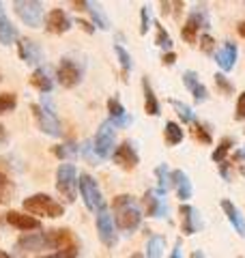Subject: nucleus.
Masks as SVG:
<instances>
[{
    "mask_svg": "<svg viewBox=\"0 0 245 258\" xmlns=\"http://www.w3.org/2000/svg\"><path fill=\"white\" fill-rule=\"evenodd\" d=\"M112 209H114V220H116V226L120 230L125 232H134L138 226L142 224V213L138 205L134 203V196L129 194H120V196L114 198L112 203Z\"/></svg>",
    "mask_w": 245,
    "mask_h": 258,
    "instance_id": "f257e3e1",
    "label": "nucleus"
},
{
    "mask_svg": "<svg viewBox=\"0 0 245 258\" xmlns=\"http://www.w3.org/2000/svg\"><path fill=\"white\" fill-rule=\"evenodd\" d=\"M24 211L30 215H39V217H63L65 215V207L60 203H56L54 198H50L47 194H32L24 200Z\"/></svg>",
    "mask_w": 245,
    "mask_h": 258,
    "instance_id": "f03ea898",
    "label": "nucleus"
},
{
    "mask_svg": "<svg viewBox=\"0 0 245 258\" xmlns=\"http://www.w3.org/2000/svg\"><path fill=\"white\" fill-rule=\"evenodd\" d=\"M30 110H32V114H35V118H37V125H39L41 132L47 134V136H54V138H60L63 136L60 123H58V118H56L52 106L47 103L45 95H43V103H32Z\"/></svg>",
    "mask_w": 245,
    "mask_h": 258,
    "instance_id": "7ed1b4c3",
    "label": "nucleus"
},
{
    "mask_svg": "<svg viewBox=\"0 0 245 258\" xmlns=\"http://www.w3.org/2000/svg\"><path fill=\"white\" fill-rule=\"evenodd\" d=\"M56 189L67 203H76L78 196V174H76V166L65 161L56 170Z\"/></svg>",
    "mask_w": 245,
    "mask_h": 258,
    "instance_id": "20e7f679",
    "label": "nucleus"
},
{
    "mask_svg": "<svg viewBox=\"0 0 245 258\" xmlns=\"http://www.w3.org/2000/svg\"><path fill=\"white\" fill-rule=\"evenodd\" d=\"M78 187H80L82 198H84V205L88 207V211L99 213L101 209H105L101 189H99V185H97V181L93 179L91 174H84V172H82V174L78 176Z\"/></svg>",
    "mask_w": 245,
    "mask_h": 258,
    "instance_id": "39448f33",
    "label": "nucleus"
},
{
    "mask_svg": "<svg viewBox=\"0 0 245 258\" xmlns=\"http://www.w3.org/2000/svg\"><path fill=\"white\" fill-rule=\"evenodd\" d=\"M112 120H103L101 127L97 129V136L93 140V149H95V155L99 159H108L114 155V138H116V132H114Z\"/></svg>",
    "mask_w": 245,
    "mask_h": 258,
    "instance_id": "423d86ee",
    "label": "nucleus"
},
{
    "mask_svg": "<svg viewBox=\"0 0 245 258\" xmlns=\"http://www.w3.org/2000/svg\"><path fill=\"white\" fill-rule=\"evenodd\" d=\"M13 9L18 18L30 28H39L43 22V5L39 0H15Z\"/></svg>",
    "mask_w": 245,
    "mask_h": 258,
    "instance_id": "0eeeda50",
    "label": "nucleus"
},
{
    "mask_svg": "<svg viewBox=\"0 0 245 258\" xmlns=\"http://www.w3.org/2000/svg\"><path fill=\"white\" fill-rule=\"evenodd\" d=\"M200 28H209V18H207V7H196V9L190 13V18L183 24L181 28V37L187 43H196L198 41V32Z\"/></svg>",
    "mask_w": 245,
    "mask_h": 258,
    "instance_id": "6e6552de",
    "label": "nucleus"
},
{
    "mask_svg": "<svg viewBox=\"0 0 245 258\" xmlns=\"http://www.w3.org/2000/svg\"><path fill=\"white\" fill-rule=\"evenodd\" d=\"M56 78H58V82H60L63 88H73V86L80 84L82 71L71 58H63L60 64H58V69H56Z\"/></svg>",
    "mask_w": 245,
    "mask_h": 258,
    "instance_id": "1a4fd4ad",
    "label": "nucleus"
},
{
    "mask_svg": "<svg viewBox=\"0 0 245 258\" xmlns=\"http://www.w3.org/2000/svg\"><path fill=\"white\" fill-rule=\"evenodd\" d=\"M97 232H99V237L101 241L108 247H114L116 245V228H114V220H112V215L108 209H101L99 213H97Z\"/></svg>",
    "mask_w": 245,
    "mask_h": 258,
    "instance_id": "9d476101",
    "label": "nucleus"
},
{
    "mask_svg": "<svg viewBox=\"0 0 245 258\" xmlns=\"http://www.w3.org/2000/svg\"><path fill=\"white\" fill-rule=\"evenodd\" d=\"M112 159H114V164L122 168V170H134V168L138 166V161H140V157H138V153H136L132 142H122L120 147H116Z\"/></svg>",
    "mask_w": 245,
    "mask_h": 258,
    "instance_id": "9b49d317",
    "label": "nucleus"
},
{
    "mask_svg": "<svg viewBox=\"0 0 245 258\" xmlns=\"http://www.w3.org/2000/svg\"><path fill=\"white\" fill-rule=\"evenodd\" d=\"M18 247L22 252H41V249H50V239L47 232H28L18 239Z\"/></svg>",
    "mask_w": 245,
    "mask_h": 258,
    "instance_id": "f8f14e48",
    "label": "nucleus"
},
{
    "mask_svg": "<svg viewBox=\"0 0 245 258\" xmlns=\"http://www.w3.org/2000/svg\"><path fill=\"white\" fill-rule=\"evenodd\" d=\"M18 54H20V58L26 62V64H39L41 60H43V50L39 47V43H35L28 37H22L20 39Z\"/></svg>",
    "mask_w": 245,
    "mask_h": 258,
    "instance_id": "ddd939ff",
    "label": "nucleus"
},
{
    "mask_svg": "<svg viewBox=\"0 0 245 258\" xmlns=\"http://www.w3.org/2000/svg\"><path fill=\"white\" fill-rule=\"evenodd\" d=\"M71 18L63 9H52L50 13L45 15V28L54 32V35H63V32H67L71 28Z\"/></svg>",
    "mask_w": 245,
    "mask_h": 258,
    "instance_id": "4468645a",
    "label": "nucleus"
},
{
    "mask_svg": "<svg viewBox=\"0 0 245 258\" xmlns=\"http://www.w3.org/2000/svg\"><path fill=\"white\" fill-rule=\"evenodd\" d=\"M7 224L13 226V228L18 230H39L41 228V222L37 220V217H32L30 213H22V211H9L7 213Z\"/></svg>",
    "mask_w": 245,
    "mask_h": 258,
    "instance_id": "2eb2a0df",
    "label": "nucleus"
},
{
    "mask_svg": "<svg viewBox=\"0 0 245 258\" xmlns=\"http://www.w3.org/2000/svg\"><path fill=\"white\" fill-rule=\"evenodd\" d=\"M181 226H183V235H187V237L196 235L198 228L202 226L198 209H194L190 205H181Z\"/></svg>",
    "mask_w": 245,
    "mask_h": 258,
    "instance_id": "dca6fc26",
    "label": "nucleus"
},
{
    "mask_svg": "<svg viewBox=\"0 0 245 258\" xmlns=\"http://www.w3.org/2000/svg\"><path fill=\"white\" fill-rule=\"evenodd\" d=\"M183 84L187 86V91H190L192 95H194V99H196V103H204L209 99V91H207V86H204L200 80H198V76L194 74V71H185L183 74Z\"/></svg>",
    "mask_w": 245,
    "mask_h": 258,
    "instance_id": "f3484780",
    "label": "nucleus"
},
{
    "mask_svg": "<svg viewBox=\"0 0 245 258\" xmlns=\"http://www.w3.org/2000/svg\"><path fill=\"white\" fill-rule=\"evenodd\" d=\"M142 205L146 209V213L151 217H157V220H163L168 215V205L163 203L161 198L155 196V191H146L142 196Z\"/></svg>",
    "mask_w": 245,
    "mask_h": 258,
    "instance_id": "a211bd4d",
    "label": "nucleus"
},
{
    "mask_svg": "<svg viewBox=\"0 0 245 258\" xmlns=\"http://www.w3.org/2000/svg\"><path fill=\"white\" fill-rule=\"evenodd\" d=\"M76 7H78V9H82V11H88V13H91L95 26H99L101 30H108V28H110V20L105 18V13H103V9H101L99 5L88 3V0H80V3H76Z\"/></svg>",
    "mask_w": 245,
    "mask_h": 258,
    "instance_id": "6ab92c4d",
    "label": "nucleus"
},
{
    "mask_svg": "<svg viewBox=\"0 0 245 258\" xmlns=\"http://www.w3.org/2000/svg\"><path fill=\"white\" fill-rule=\"evenodd\" d=\"M236 54H239V50H236V45H234V43H226L222 50H217V54H215V62L219 64V69H222V71H230V69H234Z\"/></svg>",
    "mask_w": 245,
    "mask_h": 258,
    "instance_id": "aec40b11",
    "label": "nucleus"
},
{
    "mask_svg": "<svg viewBox=\"0 0 245 258\" xmlns=\"http://www.w3.org/2000/svg\"><path fill=\"white\" fill-rule=\"evenodd\" d=\"M30 84L37 88L39 93H50L52 88H54V80H52V76H50V71H47L45 67H39V69H35L30 74Z\"/></svg>",
    "mask_w": 245,
    "mask_h": 258,
    "instance_id": "412c9836",
    "label": "nucleus"
},
{
    "mask_svg": "<svg viewBox=\"0 0 245 258\" xmlns=\"http://www.w3.org/2000/svg\"><path fill=\"white\" fill-rule=\"evenodd\" d=\"M172 187L176 189L178 194V198L183 200H190L192 198V181H190V176H187V172L183 170H172Z\"/></svg>",
    "mask_w": 245,
    "mask_h": 258,
    "instance_id": "4be33fe9",
    "label": "nucleus"
},
{
    "mask_svg": "<svg viewBox=\"0 0 245 258\" xmlns=\"http://www.w3.org/2000/svg\"><path fill=\"white\" fill-rule=\"evenodd\" d=\"M15 39H18V28H15L11 24V20L7 18V13L3 9V3H0V43L11 45Z\"/></svg>",
    "mask_w": 245,
    "mask_h": 258,
    "instance_id": "5701e85b",
    "label": "nucleus"
},
{
    "mask_svg": "<svg viewBox=\"0 0 245 258\" xmlns=\"http://www.w3.org/2000/svg\"><path fill=\"white\" fill-rule=\"evenodd\" d=\"M222 209H224V213L228 217V222L234 226V230L239 232L241 237H245V222H243V217L239 213V209H236L230 200H222Z\"/></svg>",
    "mask_w": 245,
    "mask_h": 258,
    "instance_id": "b1692460",
    "label": "nucleus"
},
{
    "mask_svg": "<svg viewBox=\"0 0 245 258\" xmlns=\"http://www.w3.org/2000/svg\"><path fill=\"white\" fill-rule=\"evenodd\" d=\"M142 91H144V112L149 116H159V101H157V97H155L153 93V88L149 84V80H142Z\"/></svg>",
    "mask_w": 245,
    "mask_h": 258,
    "instance_id": "393cba45",
    "label": "nucleus"
},
{
    "mask_svg": "<svg viewBox=\"0 0 245 258\" xmlns=\"http://www.w3.org/2000/svg\"><path fill=\"white\" fill-rule=\"evenodd\" d=\"M155 176H157V194H166L170 187H172V172L168 170L166 164H161L155 168Z\"/></svg>",
    "mask_w": 245,
    "mask_h": 258,
    "instance_id": "a878e982",
    "label": "nucleus"
},
{
    "mask_svg": "<svg viewBox=\"0 0 245 258\" xmlns=\"http://www.w3.org/2000/svg\"><path fill=\"white\" fill-rule=\"evenodd\" d=\"M163 136H166V142L170 147H176V144L183 142V127L174 123V120H168L166 129H163Z\"/></svg>",
    "mask_w": 245,
    "mask_h": 258,
    "instance_id": "bb28decb",
    "label": "nucleus"
},
{
    "mask_svg": "<svg viewBox=\"0 0 245 258\" xmlns=\"http://www.w3.org/2000/svg\"><path fill=\"white\" fill-rule=\"evenodd\" d=\"M163 249H166V239L159 235H153L146 241V258H161Z\"/></svg>",
    "mask_w": 245,
    "mask_h": 258,
    "instance_id": "cd10ccee",
    "label": "nucleus"
},
{
    "mask_svg": "<svg viewBox=\"0 0 245 258\" xmlns=\"http://www.w3.org/2000/svg\"><path fill=\"white\" fill-rule=\"evenodd\" d=\"M232 147H234V140H232V138H224L222 142L217 144V149L211 153V159H213L215 164H224V159H226L228 153H230Z\"/></svg>",
    "mask_w": 245,
    "mask_h": 258,
    "instance_id": "c85d7f7f",
    "label": "nucleus"
},
{
    "mask_svg": "<svg viewBox=\"0 0 245 258\" xmlns=\"http://www.w3.org/2000/svg\"><path fill=\"white\" fill-rule=\"evenodd\" d=\"M155 28H157V37H155V43H157L161 50H172V37L166 32V28L161 26V24H155Z\"/></svg>",
    "mask_w": 245,
    "mask_h": 258,
    "instance_id": "c756f323",
    "label": "nucleus"
},
{
    "mask_svg": "<svg viewBox=\"0 0 245 258\" xmlns=\"http://www.w3.org/2000/svg\"><path fill=\"white\" fill-rule=\"evenodd\" d=\"M170 103L174 106L176 114L183 118V123H192V120H196V118H194V112H192V108H190V106H185V103L176 101V99H170Z\"/></svg>",
    "mask_w": 245,
    "mask_h": 258,
    "instance_id": "7c9ffc66",
    "label": "nucleus"
},
{
    "mask_svg": "<svg viewBox=\"0 0 245 258\" xmlns=\"http://www.w3.org/2000/svg\"><path fill=\"white\" fill-rule=\"evenodd\" d=\"M114 52H116V56H118V62H120L122 71H125V74H127V71L134 67V60H132V56H129L125 47H122V45H118V43L114 45Z\"/></svg>",
    "mask_w": 245,
    "mask_h": 258,
    "instance_id": "2f4dec72",
    "label": "nucleus"
},
{
    "mask_svg": "<svg viewBox=\"0 0 245 258\" xmlns=\"http://www.w3.org/2000/svg\"><path fill=\"white\" fill-rule=\"evenodd\" d=\"M15 106H18V97H15L13 93H3L0 95V114L11 112Z\"/></svg>",
    "mask_w": 245,
    "mask_h": 258,
    "instance_id": "473e14b6",
    "label": "nucleus"
},
{
    "mask_svg": "<svg viewBox=\"0 0 245 258\" xmlns=\"http://www.w3.org/2000/svg\"><path fill=\"white\" fill-rule=\"evenodd\" d=\"M108 112H110V120H120V118H125V108L120 106V101L118 99H108Z\"/></svg>",
    "mask_w": 245,
    "mask_h": 258,
    "instance_id": "72a5a7b5",
    "label": "nucleus"
},
{
    "mask_svg": "<svg viewBox=\"0 0 245 258\" xmlns=\"http://www.w3.org/2000/svg\"><path fill=\"white\" fill-rule=\"evenodd\" d=\"M54 153H56V157L65 159V157L76 155V153H78V147H76L73 142H67V144H60V147H56V149H54Z\"/></svg>",
    "mask_w": 245,
    "mask_h": 258,
    "instance_id": "f704fd0d",
    "label": "nucleus"
},
{
    "mask_svg": "<svg viewBox=\"0 0 245 258\" xmlns=\"http://www.w3.org/2000/svg\"><path fill=\"white\" fill-rule=\"evenodd\" d=\"M78 245H69V247H63L58 249V252H54V254H47L45 258H78Z\"/></svg>",
    "mask_w": 245,
    "mask_h": 258,
    "instance_id": "c9c22d12",
    "label": "nucleus"
},
{
    "mask_svg": "<svg viewBox=\"0 0 245 258\" xmlns=\"http://www.w3.org/2000/svg\"><path fill=\"white\" fill-rule=\"evenodd\" d=\"M215 84H217V88L222 91L224 95H230L232 91H234V86H232V82L228 80L224 74H215Z\"/></svg>",
    "mask_w": 245,
    "mask_h": 258,
    "instance_id": "e433bc0d",
    "label": "nucleus"
},
{
    "mask_svg": "<svg viewBox=\"0 0 245 258\" xmlns=\"http://www.w3.org/2000/svg\"><path fill=\"white\" fill-rule=\"evenodd\" d=\"M200 50L204 54H213V50H215L213 37H211V35H200Z\"/></svg>",
    "mask_w": 245,
    "mask_h": 258,
    "instance_id": "4c0bfd02",
    "label": "nucleus"
},
{
    "mask_svg": "<svg viewBox=\"0 0 245 258\" xmlns=\"http://www.w3.org/2000/svg\"><path fill=\"white\" fill-rule=\"evenodd\" d=\"M196 123V129H194V134H196V138H198L200 142H204V144H211V134L207 132V129H204L198 120H194Z\"/></svg>",
    "mask_w": 245,
    "mask_h": 258,
    "instance_id": "58836bf2",
    "label": "nucleus"
},
{
    "mask_svg": "<svg viewBox=\"0 0 245 258\" xmlns=\"http://www.w3.org/2000/svg\"><path fill=\"white\" fill-rule=\"evenodd\" d=\"M140 18H142L140 35H146V32H149V24H151V13H149V7H142V11H140Z\"/></svg>",
    "mask_w": 245,
    "mask_h": 258,
    "instance_id": "ea45409f",
    "label": "nucleus"
},
{
    "mask_svg": "<svg viewBox=\"0 0 245 258\" xmlns=\"http://www.w3.org/2000/svg\"><path fill=\"white\" fill-rule=\"evenodd\" d=\"M236 120H245V93L239 95V101H236V114H234Z\"/></svg>",
    "mask_w": 245,
    "mask_h": 258,
    "instance_id": "a19ab883",
    "label": "nucleus"
},
{
    "mask_svg": "<svg viewBox=\"0 0 245 258\" xmlns=\"http://www.w3.org/2000/svg\"><path fill=\"white\" fill-rule=\"evenodd\" d=\"M161 62H163V64H168V67H172V64L176 62V54H174V52L163 54V56H161Z\"/></svg>",
    "mask_w": 245,
    "mask_h": 258,
    "instance_id": "79ce46f5",
    "label": "nucleus"
},
{
    "mask_svg": "<svg viewBox=\"0 0 245 258\" xmlns=\"http://www.w3.org/2000/svg\"><path fill=\"white\" fill-rule=\"evenodd\" d=\"M181 254H183V241H181V239H176L174 249H172V254H170V258H181Z\"/></svg>",
    "mask_w": 245,
    "mask_h": 258,
    "instance_id": "37998d69",
    "label": "nucleus"
},
{
    "mask_svg": "<svg viewBox=\"0 0 245 258\" xmlns=\"http://www.w3.org/2000/svg\"><path fill=\"white\" fill-rule=\"evenodd\" d=\"M80 26H82V28H84L86 32H93V30H95V28L91 26V24H88V22H82V20H80Z\"/></svg>",
    "mask_w": 245,
    "mask_h": 258,
    "instance_id": "c03bdc74",
    "label": "nucleus"
},
{
    "mask_svg": "<svg viewBox=\"0 0 245 258\" xmlns=\"http://www.w3.org/2000/svg\"><path fill=\"white\" fill-rule=\"evenodd\" d=\"M7 142V132H5V127L0 125V144H5Z\"/></svg>",
    "mask_w": 245,
    "mask_h": 258,
    "instance_id": "a18cd8bd",
    "label": "nucleus"
},
{
    "mask_svg": "<svg viewBox=\"0 0 245 258\" xmlns=\"http://www.w3.org/2000/svg\"><path fill=\"white\" fill-rule=\"evenodd\" d=\"M236 30H239V35H241V37L245 39V22H241L239 26H236Z\"/></svg>",
    "mask_w": 245,
    "mask_h": 258,
    "instance_id": "49530a36",
    "label": "nucleus"
},
{
    "mask_svg": "<svg viewBox=\"0 0 245 258\" xmlns=\"http://www.w3.org/2000/svg\"><path fill=\"white\" fill-rule=\"evenodd\" d=\"M190 258H204V252H202V249H196V252H192Z\"/></svg>",
    "mask_w": 245,
    "mask_h": 258,
    "instance_id": "de8ad7c7",
    "label": "nucleus"
},
{
    "mask_svg": "<svg viewBox=\"0 0 245 258\" xmlns=\"http://www.w3.org/2000/svg\"><path fill=\"white\" fill-rule=\"evenodd\" d=\"M0 258H11V256L7 254V252H0Z\"/></svg>",
    "mask_w": 245,
    "mask_h": 258,
    "instance_id": "09e8293b",
    "label": "nucleus"
},
{
    "mask_svg": "<svg viewBox=\"0 0 245 258\" xmlns=\"http://www.w3.org/2000/svg\"><path fill=\"white\" fill-rule=\"evenodd\" d=\"M132 258H146V256H142V254H134Z\"/></svg>",
    "mask_w": 245,
    "mask_h": 258,
    "instance_id": "8fccbe9b",
    "label": "nucleus"
},
{
    "mask_svg": "<svg viewBox=\"0 0 245 258\" xmlns=\"http://www.w3.org/2000/svg\"><path fill=\"white\" fill-rule=\"evenodd\" d=\"M3 183H5V176H3V174H0V185H3Z\"/></svg>",
    "mask_w": 245,
    "mask_h": 258,
    "instance_id": "3c124183",
    "label": "nucleus"
},
{
    "mask_svg": "<svg viewBox=\"0 0 245 258\" xmlns=\"http://www.w3.org/2000/svg\"><path fill=\"white\" fill-rule=\"evenodd\" d=\"M0 82H3V78H0Z\"/></svg>",
    "mask_w": 245,
    "mask_h": 258,
    "instance_id": "603ef678",
    "label": "nucleus"
},
{
    "mask_svg": "<svg viewBox=\"0 0 245 258\" xmlns=\"http://www.w3.org/2000/svg\"><path fill=\"white\" fill-rule=\"evenodd\" d=\"M239 258H243V256H239Z\"/></svg>",
    "mask_w": 245,
    "mask_h": 258,
    "instance_id": "864d4df0",
    "label": "nucleus"
}]
</instances>
